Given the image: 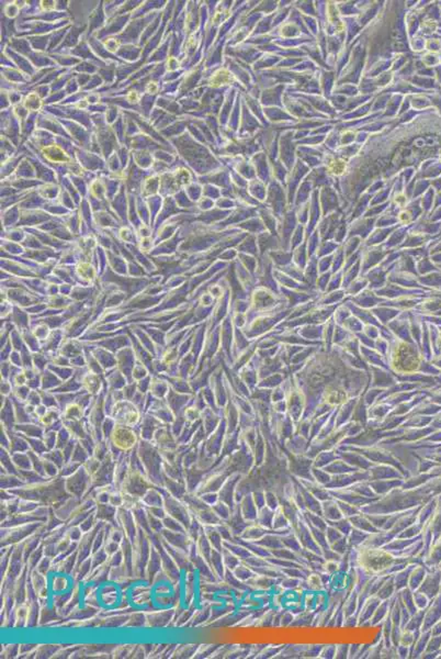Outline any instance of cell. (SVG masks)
Returning <instances> with one entry per match:
<instances>
[{
  "instance_id": "1",
  "label": "cell",
  "mask_w": 441,
  "mask_h": 659,
  "mask_svg": "<svg viewBox=\"0 0 441 659\" xmlns=\"http://www.w3.org/2000/svg\"><path fill=\"white\" fill-rule=\"evenodd\" d=\"M153 483L149 481L147 476L144 472L131 469L125 477L123 483L121 485V491L124 493H129L142 499V497L146 493V491L153 487Z\"/></svg>"
},
{
  "instance_id": "2",
  "label": "cell",
  "mask_w": 441,
  "mask_h": 659,
  "mask_svg": "<svg viewBox=\"0 0 441 659\" xmlns=\"http://www.w3.org/2000/svg\"><path fill=\"white\" fill-rule=\"evenodd\" d=\"M164 508L166 510L167 516H169L173 519L178 520L179 522L182 523L184 525V528L188 530L190 527L191 521L194 518V516L189 510V508L185 506L184 502L180 499H177L175 497L170 496L165 490L164 493Z\"/></svg>"
},
{
  "instance_id": "3",
  "label": "cell",
  "mask_w": 441,
  "mask_h": 659,
  "mask_svg": "<svg viewBox=\"0 0 441 659\" xmlns=\"http://www.w3.org/2000/svg\"><path fill=\"white\" fill-rule=\"evenodd\" d=\"M41 524H42L41 522H30L11 528H2V547L23 542L27 537L33 534Z\"/></svg>"
},
{
  "instance_id": "4",
  "label": "cell",
  "mask_w": 441,
  "mask_h": 659,
  "mask_svg": "<svg viewBox=\"0 0 441 659\" xmlns=\"http://www.w3.org/2000/svg\"><path fill=\"white\" fill-rule=\"evenodd\" d=\"M90 488L91 476L87 472L84 466H81L72 476L65 478V489L71 496L83 499Z\"/></svg>"
},
{
  "instance_id": "5",
  "label": "cell",
  "mask_w": 441,
  "mask_h": 659,
  "mask_svg": "<svg viewBox=\"0 0 441 659\" xmlns=\"http://www.w3.org/2000/svg\"><path fill=\"white\" fill-rule=\"evenodd\" d=\"M114 466L115 460L111 455L108 454L106 459L102 460L99 469L97 470L95 475L91 476V488L103 487V485L113 483Z\"/></svg>"
},
{
  "instance_id": "6",
  "label": "cell",
  "mask_w": 441,
  "mask_h": 659,
  "mask_svg": "<svg viewBox=\"0 0 441 659\" xmlns=\"http://www.w3.org/2000/svg\"><path fill=\"white\" fill-rule=\"evenodd\" d=\"M146 612V627H165L169 625V623L173 621L176 616V608H165L161 610H153L145 611Z\"/></svg>"
},
{
  "instance_id": "7",
  "label": "cell",
  "mask_w": 441,
  "mask_h": 659,
  "mask_svg": "<svg viewBox=\"0 0 441 659\" xmlns=\"http://www.w3.org/2000/svg\"><path fill=\"white\" fill-rule=\"evenodd\" d=\"M117 522L118 525H120L122 530L124 531L125 536L127 539L131 540L132 542L134 541L137 535L138 527L135 522L134 516H133V512L124 507L119 508L117 513Z\"/></svg>"
},
{
  "instance_id": "8",
  "label": "cell",
  "mask_w": 441,
  "mask_h": 659,
  "mask_svg": "<svg viewBox=\"0 0 441 659\" xmlns=\"http://www.w3.org/2000/svg\"><path fill=\"white\" fill-rule=\"evenodd\" d=\"M226 478H228V475H225V473L215 472L213 470L208 471L207 473H205V476L203 477L199 487L196 488L194 492L198 495H202L205 492H218V490L222 488Z\"/></svg>"
},
{
  "instance_id": "9",
  "label": "cell",
  "mask_w": 441,
  "mask_h": 659,
  "mask_svg": "<svg viewBox=\"0 0 441 659\" xmlns=\"http://www.w3.org/2000/svg\"><path fill=\"white\" fill-rule=\"evenodd\" d=\"M80 502L81 499L74 496H68L67 498H65L64 500L56 502V504L52 506L53 507V512L55 514V517L59 518L61 521L66 523L69 518L72 517L75 509L79 506Z\"/></svg>"
},
{
  "instance_id": "10",
  "label": "cell",
  "mask_w": 441,
  "mask_h": 659,
  "mask_svg": "<svg viewBox=\"0 0 441 659\" xmlns=\"http://www.w3.org/2000/svg\"><path fill=\"white\" fill-rule=\"evenodd\" d=\"M71 576L62 574V572H54L50 578V589L52 593H61L71 590L73 585V579Z\"/></svg>"
},
{
  "instance_id": "11",
  "label": "cell",
  "mask_w": 441,
  "mask_h": 659,
  "mask_svg": "<svg viewBox=\"0 0 441 659\" xmlns=\"http://www.w3.org/2000/svg\"><path fill=\"white\" fill-rule=\"evenodd\" d=\"M118 508L110 504H97L95 514L98 521L110 524H118L117 522Z\"/></svg>"
},
{
  "instance_id": "12",
  "label": "cell",
  "mask_w": 441,
  "mask_h": 659,
  "mask_svg": "<svg viewBox=\"0 0 441 659\" xmlns=\"http://www.w3.org/2000/svg\"><path fill=\"white\" fill-rule=\"evenodd\" d=\"M130 471V461L129 458L125 457V456H121V457L115 461V466H114V477H113V485L115 489L120 490L121 485L123 483L125 477L127 476V473Z\"/></svg>"
},
{
  "instance_id": "13",
  "label": "cell",
  "mask_w": 441,
  "mask_h": 659,
  "mask_svg": "<svg viewBox=\"0 0 441 659\" xmlns=\"http://www.w3.org/2000/svg\"><path fill=\"white\" fill-rule=\"evenodd\" d=\"M160 487H156V485H153L152 488H149L146 493H145L142 497V504L146 507H164V493L161 492L164 488L159 489Z\"/></svg>"
},
{
  "instance_id": "14",
  "label": "cell",
  "mask_w": 441,
  "mask_h": 659,
  "mask_svg": "<svg viewBox=\"0 0 441 659\" xmlns=\"http://www.w3.org/2000/svg\"><path fill=\"white\" fill-rule=\"evenodd\" d=\"M92 570V560H91V555L89 557H87L86 559L81 560L80 563H77L76 567H75L73 574L71 575L72 579L74 583H81L85 579L86 577L90 574V571Z\"/></svg>"
},
{
  "instance_id": "15",
  "label": "cell",
  "mask_w": 441,
  "mask_h": 659,
  "mask_svg": "<svg viewBox=\"0 0 441 659\" xmlns=\"http://www.w3.org/2000/svg\"><path fill=\"white\" fill-rule=\"evenodd\" d=\"M164 488L170 496L175 497V498L180 499V500L183 498V496L188 492L187 487H185V484H184V481L175 480V479H171V478H168V477L165 478Z\"/></svg>"
},
{
  "instance_id": "16",
  "label": "cell",
  "mask_w": 441,
  "mask_h": 659,
  "mask_svg": "<svg viewBox=\"0 0 441 659\" xmlns=\"http://www.w3.org/2000/svg\"><path fill=\"white\" fill-rule=\"evenodd\" d=\"M193 516L203 525V527H207V525H214V527H215V525L223 522L222 520L216 516V513L213 511V509L211 507L195 512Z\"/></svg>"
},
{
  "instance_id": "17",
  "label": "cell",
  "mask_w": 441,
  "mask_h": 659,
  "mask_svg": "<svg viewBox=\"0 0 441 659\" xmlns=\"http://www.w3.org/2000/svg\"><path fill=\"white\" fill-rule=\"evenodd\" d=\"M146 626V612L138 609L129 613L123 627H142Z\"/></svg>"
},
{
  "instance_id": "18",
  "label": "cell",
  "mask_w": 441,
  "mask_h": 659,
  "mask_svg": "<svg viewBox=\"0 0 441 659\" xmlns=\"http://www.w3.org/2000/svg\"><path fill=\"white\" fill-rule=\"evenodd\" d=\"M195 546H196V553H198V555H200V556L203 559L206 560V562L208 563V560H210V557H211V553H212L213 547L211 545V543L208 542L207 537L204 534V532H203V533L199 536V539L195 541Z\"/></svg>"
},
{
  "instance_id": "19",
  "label": "cell",
  "mask_w": 441,
  "mask_h": 659,
  "mask_svg": "<svg viewBox=\"0 0 441 659\" xmlns=\"http://www.w3.org/2000/svg\"><path fill=\"white\" fill-rule=\"evenodd\" d=\"M29 614V603H19L15 608V616H16V625L15 628L27 627Z\"/></svg>"
},
{
  "instance_id": "20",
  "label": "cell",
  "mask_w": 441,
  "mask_h": 659,
  "mask_svg": "<svg viewBox=\"0 0 441 659\" xmlns=\"http://www.w3.org/2000/svg\"><path fill=\"white\" fill-rule=\"evenodd\" d=\"M199 648V644H184L177 646L173 650L172 658H190L194 656L195 651Z\"/></svg>"
},
{
  "instance_id": "21",
  "label": "cell",
  "mask_w": 441,
  "mask_h": 659,
  "mask_svg": "<svg viewBox=\"0 0 441 659\" xmlns=\"http://www.w3.org/2000/svg\"><path fill=\"white\" fill-rule=\"evenodd\" d=\"M23 484L26 483L21 480V478L18 475H13V473H2V489L13 490L16 488L22 487Z\"/></svg>"
},
{
  "instance_id": "22",
  "label": "cell",
  "mask_w": 441,
  "mask_h": 659,
  "mask_svg": "<svg viewBox=\"0 0 441 659\" xmlns=\"http://www.w3.org/2000/svg\"><path fill=\"white\" fill-rule=\"evenodd\" d=\"M13 457L14 464L17 467V469L19 470H30L32 469V461L30 455L28 454H22V453H14L11 455Z\"/></svg>"
},
{
  "instance_id": "23",
  "label": "cell",
  "mask_w": 441,
  "mask_h": 659,
  "mask_svg": "<svg viewBox=\"0 0 441 659\" xmlns=\"http://www.w3.org/2000/svg\"><path fill=\"white\" fill-rule=\"evenodd\" d=\"M62 646L60 645H54V644H49V645H38L37 649H36V655L34 657L36 658H53L55 655V652L61 648Z\"/></svg>"
},
{
  "instance_id": "24",
  "label": "cell",
  "mask_w": 441,
  "mask_h": 659,
  "mask_svg": "<svg viewBox=\"0 0 441 659\" xmlns=\"http://www.w3.org/2000/svg\"><path fill=\"white\" fill-rule=\"evenodd\" d=\"M45 556L44 555V548H43V543L41 544L38 548L34 549V551L30 554V556L27 559V567L29 570H33L36 569L38 564L40 563V560L42 559Z\"/></svg>"
},
{
  "instance_id": "25",
  "label": "cell",
  "mask_w": 441,
  "mask_h": 659,
  "mask_svg": "<svg viewBox=\"0 0 441 659\" xmlns=\"http://www.w3.org/2000/svg\"><path fill=\"white\" fill-rule=\"evenodd\" d=\"M211 508L213 509V511L216 513V516L220 520H222V521H226V520L230 518L232 510H233V509H232L229 505H226L225 502L220 501V500H218L216 504L213 505Z\"/></svg>"
},
{
  "instance_id": "26",
  "label": "cell",
  "mask_w": 441,
  "mask_h": 659,
  "mask_svg": "<svg viewBox=\"0 0 441 659\" xmlns=\"http://www.w3.org/2000/svg\"><path fill=\"white\" fill-rule=\"evenodd\" d=\"M162 524H164V529H167L172 532H182V533H187V529L184 528V525L179 522L178 520L173 519L169 516H167L166 518L162 519Z\"/></svg>"
},
{
  "instance_id": "27",
  "label": "cell",
  "mask_w": 441,
  "mask_h": 659,
  "mask_svg": "<svg viewBox=\"0 0 441 659\" xmlns=\"http://www.w3.org/2000/svg\"><path fill=\"white\" fill-rule=\"evenodd\" d=\"M42 457H44V458H46V459L51 460L52 462H54V464H55L57 467H59L60 469H61V468H62L64 465L66 464V459H65V456H64V453H62L61 450H59V449L52 450V452L46 453V454H44V455L42 456Z\"/></svg>"
},
{
  "instance_id": "28",
  "label": "cell",
  "mask_w": 441,
  "mask_h": 659,
  "mask_svg": "<svg viewBox=\"0 0 441 659\" xmlns=\"http://www.w3.org/2000/svg\"><path fill=\"white\" fill-rule=\"evenodd\" d=\"M36 569L41 572V574L50 576L53 574V559L48 556H44L42 559L40 560V563L36 567Z\"/></svg>"
},
{
  "instance_id": "29",
  "label": "cell",
  "mask_w": 441,
  "mask_h": 659,
  "mask_svg": "<svg viewBox=\"0 0 441 659\" xmlns=\"http://www.w3.org/2000/svg\"><path fill=\"white\" fill-rule=\"evenodd\" d=\"M108 558H109V555H108V553L106 552V549H104L103 547H101L100 549H98V551H96V552L92 553V554H91L92 569L96 568V567H98V566H100V565H102V564L106 563L107 560H108Z\"/></svg>"
},
{
  "instance_id": "30",
  "label": "cell",
  "mask_w": 441,
  "mask_h": 659,
  "mask_svg": "<svg viewBox=\"0 0 441 659\" xmlns=\"http://www.w3.org/2000/svg\"><path fill=\"white\" fill-rule=\"evenodd\" d=\"M81 466H83V465L79 464V462H76V461H74V460H69V461H67L66 464L64 465V466L61 468V470H60V476H61L62 478H64V479L67 478V477H69V476H72L73 473H74V472H76Z\"/></svg>"
},
{
  "instance_id": "31",
  "label": "cell",
  "mask_w": 441,
  "mask_h": 659,
  "mask_svg": "<svg viewBox=\"0 0 441 659\" xmlns=\"http://www.w3.org/2000/svg\"><path fill=\"white\" fill-rule=\"evenodd\" d=\"M216 644H202L199 645L198 650L195 651V654L193 658H204V657H211L213 655V652L216 650L217 648Z\"/></svg>"
},
{
  "instance_id": "32",
  "label": "cell",
  "mask_w": 441,
  "mask_h": 659,
  "mask_svg": "<svg viewBox=\"0 0 441 659\" xmlns=\"http://www.w3.org/2000/svg\"><path fill=\"white\" fill-rule=\"evenodd\" d=\"M134 645H120V646H115L114 648L111 651V655L114 658H129L131 655V651L133 649Z\"/></svg>"
},
{
  "instance_id": "33",
  "label": "cell",
  "mask_w": 441,
  "mask_h": 659,
  "mask_svg": "<svg viewBox=\"0 0 441 659\" xmlns=\"http://www.w3.org/2000/svg\"><path fill=\"white\" fill-rule=\"evenodd\" d=\"M101 462L102 461H100L99 459L96 458L94 456V457H89L88 459H87L83 464V466H84L85 469L87 470V472H88L90 476H92V475H95L98 469H99L100 466H101Z\"/></svg>"
},
{
  "instance_id": "34",
  "label": "cell",
  "mask_w": 441,
  "mask_h": 659,
  "mask_svg": "<svg viewBox=\"0 0 441 659\" xmlns=\"http://www.w3.org/2000/svg\"><path fill=\"white\" fill-rule=\"evenodd\" d=\"M67 536L71 539L73 542H79L81 540V537L84 535V532L81 531L79 525H73V527H68L67 532H66Z\"/></svg>"
},
{
  "instance_id": "35",
  "label": "cell",
  "mask_w": 441,
  "mask_h": 659,
  "mask_svg": "<svg viewBox=\"0 0 441 659\" xmlns=\"http://www.w3.org/2000/svg\"><path fill=\"white\" fill-rule=\"evenodd\" d=\"M233 574H234L237 578H239L240 580H243V581L248 580L249 578H252V577H253V574L251 572V570L248 569L247 566H240V565H239V566H237V567L233 570Z\"/></svg>"
},
{
  "instance_id": "36",
  "label": "cell",
  "mask_w": 441,
  "mask_h": 659,
  "mask_svg": "<svg viewBox=\"0 0 441 659\" xmlns=\"http://www.w3.org/2000/svg\"><path fill=\"white\" fill-rule=\"evenodd\" d=\"M19 645L17 644H10L8 646L5 647L4 651H2V657L4 658H14L17 657V655H19Z\"/></svg>"
},
{
  "instance_id": "37",
  "label": "cell",
  "mask_w": 441,
  "mask_h": 659,
  "mask_svg": "<svg viewBox=\"0 0 441 659\" xmlns=\"http://www.w3.org/2000/svg\"><path fill=\"white\" fill-rule=\"evenodd\" d=\"M199 496L201 497L202 500L204 501L208 507H212L213 505H215L216 502L219 500L217 492H205V493H202V495H199Z\"/></svg>"
}]
</instances>
